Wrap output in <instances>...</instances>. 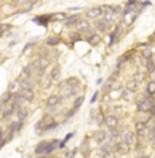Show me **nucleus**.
<instances>
[{"mask_svg": "<svg viewBox=\"0 0 155 158\" xmlns=\"http://www.w3.org/2000/svg\"><path fill=\"white\" fill-rule=\"evenodd\" d=\"M145 72H142L141 69H138V71H137V72L134 73V76H133V81H135V82L137 83H141V82H144L145 81Z\"/></svg>", "mask_w": 155, "mask_h": 158, "instance_id": "obj_17", "label": "nucleus"}, {"mask_svg": "<svg viewBox=\"0 0 155 158\" xmlns=\"http://www.w3.org/2000/svg\"><path fill=\"white\" fill-rule=\"evenodd\" d=\"M13 103H17V105L23 106L24 103H28V102H27L26 98L21 95V92H18V93H16V95H13Z\"/></svg>", "mask_w": 155, "mask_h": 158, "instance_id": "obj_16", "label": "nucleus"}, {"mask_svg": "<svg viewBox=\"0 0 155 158\" xmlns=\"http://www.w3.org/2000/svg\"><path fill=\"white\" fill-rule=\"evenodd\" d=\"M61 102H62V99L58 95H51L50 98L47 99V106H48V107H54V106L61 105Z\"/></svg>", "mask_w": 155, "mask_h": 158, "instance_id": "obj_6", "label": "nucleus"}, {"mask_svg": "<svg viewBox=\"0 0 155 158\" xmlns=\"http://www.w3.org/2000/svg\"><path fill=\"white\" fill-rule=\"evenodd\" d=\"M4 109H6V105H2V103H0V118H3Z\"/></svg>", "mask_w": 155, "mask_h": 158, "instance_id": "obj_40", "label": "nucleus"}, {"mask_svg": "<svg viewBox=\"0 0 155 158\" xmlns=\"http://www.w3.org/2000/svg\"><path fill=\"white\" fill-rule=\"evenodd\" d=\"M4 2H13V0H4Z\"/></svg>", "mask_w": 155, "mask_h": 158, "instance_id": "obj_48", "label": "nucleus"}, {"mask_svg": "<svg viewBox=\"0 0 155 158\" xmlns=\"http://www.w3.org/2000/svg\"><path fill=\"white\" fill-rule=\"evenodd\" d=\"M113 148H116V145H113L112 141H107V143H103V144L100 145V151H102L103 154H106V152H112Z\"/></svg>", "mask_w": 155, "mask_h": 158, "instance_id": "obj_15", "label": "nucleus"}, {"mask_svg": "<svg viewBox=\"0 0 155 158\" xmlns=\"http://www.w3.org/2000/svg\"><path fill=\"white\" fill-rule=\"evenodd\" d=\"M21 95L26 98V100L28 103H31L34 100V93L33 90H28V89H21Z\"/></svg>", "mask_w": 155, "mask_h": 158, "instance_id": "obj_20", "label": "nucleus"}, {"mask_svg": "<svg viewBox=\"0 0 155 158\" xmlns=\"http://www.w3.org/2000/svg\"><path fill=\"white\" fill-rule=\"evenodd\" d=\"M50 76L52 81H58L61 76V68L59 66H55V68L51 69V72H50Z\"/></svg>", "mask_w": 155, "mask_h": 158, "instance_id": "obj_21", "label": "nucleus"}, {"mask_svg": "<svg viewBox=\"0 0 155 158\" xmlns=\"http://www.w3.org/2000/svg\"><path fill=\"white\" fill-rule=\"evenodd\" d=\"M80 150H82V154L85 155V157H88V155L90 154V145H89V141H88V140H85V141L82 143Z\"/></svg>", "mask_w": 155, "mask_h": 158, "instance_id": "obj_24", "label": "nucleus"}, {"mask_svg": "<svg viewBox=\"0 0 155 158\" xmlns=\"http://www.w3.org/2000/svg\"><path fill=\"white\" fill-rule=\"evenodd\" d=\"M72 40L73 41H78V40H80V37H79V34H72Z\"/></svg>", "mask_w": 155, "mask_h": 158, "instance_id": "obj_43", "label": "nucleus"}, {"mask_svg": "<svg viewBox=\"0 0 155 158\" xmlns=\"http://www.w3.org/2000/svg\"><path fill=\"white\" fill-rule=\"evenodd\" d=\"M50 147V141H41L35 147V154H47V150Z\"/></svg>", "mask_w": 155, "mask_h": 158, "instance_id": "obj_9", "label": "nucleus"}, {"mask_svg": "<svg viewBox=\"0 0 155 158\" xmlns=\"http://www.w3.org/2000/svg\"><path fill=\"white\" fill-rule=\"evenodd\" d=\"M14 112H16V110H14V109L11 107V106H9V107H6V109H4L3 118H6V120H9V118H11V116L14 114Z\"/></svg>", "mask_w": 155, "mask_h": 158, "instance_id": "obj_27", "label": "nucleus"}, {"mask_svg": "<svg viewBox=\"0 0 155 158\" xmlns=\"http://www.w3.org/2000/svg\"><path fill=\"white\" fill-rule=\"evenodd\" d=\"M16 2H17V4H18V6H24V4H27L30 0H16Z\"/></svg>", "mask_w": 155, "mask_h": 158, "instance_id": "obj_41", "label": "nucleus"}, {"mask_svg": "<svg viewBox=\"0 0 155 158\" xmlns=\"http://www.w3.org/2000/svg\"><path fill=\"white\" fill-rule=\"evenodd\" d=\"M137 86H138V83L135 82V81H131V82L128 83V89H131V90H134V92H135V89H137Z\"/></svg>", "mask_w": 155, "mask_h": 158, "instance_id": "obj_38", "label": "nucleus"}, {"mask_svg": "<svg viewBox=\"0 0 155 158\" xmlns=\"http://www.w3.org/2000/svg\"><path fill=\"white\" fill-rule=\"evenodd\" d=\"M3 2H4V0H3Z\"/></svg>", "mask_w": 155, "mask_h": 158, "instance_id": "obj_51", "label": "nucleus"}, {"mask_svg": "<svg viewBox=\"0 0 155 158\" xmlns=\"http://www.w3.org/2000/svg\"><path fill=\"white\" fill-rule=\"evenodd\" d=\"M59 44V40L58 38H48L47 40V45H50V47H55Z\"/></svg>", "mask_w": 155, "mask_h": 158, "instance_id": "obj_34", "label": "nucleus"}, {"mask_svg": "<svg viewBox=\"0 0 155 158\" xmlns=\"http://www.w3.org/2000/svg\"><path fill=\"white\" fill-rule=\"evenodd\" d=\"M147 71H148L149 73H154L155 72V61L152 58L147 61Z\"/></svg>", "mask_w": 155, "mask_h": 158, "instance_id": "obj_30", "label": "nucleus"}, {"mask_svg": "<svg viewBox=\"0 0 155 158\" xmlns=\"http://www.w3.org/2000/svg\"><path fill=\"white\" fill-rule=\"evenodd\" d=\"M21 76L23 78H31V65H27L23 68V71H21Z\"/></svg>", "mask_w": 155, "mask_h": 158, "instance_id": "obj_29", "label": "nucleus"}, {"mask_svg": "<svg viewBox=\"0 0 155 158\" xmlns=\"http://www.w3.org/2000/svg\"><path fill=\"white\" fill-rule=\"evenodd\" d=\"M88 43H89L90 45H97V44L100 43V35H97V34H90V35H88Z\"/></svg>", "mask_w": 155, "mask_h": 158, "instance_id": "obj_22", "label": "nucleus"}, {"mask_svg": "<svg viewBox=\"0 0 155 158\" xmlns=\"http://www.w3.org/2000/svg\"><path fill=\"white\" fill-rule=\"evenodd\" d=\"M104 124L107 126V128H116L119 126V118L117 116H113V114H109L104 117Z\"/></svg>", "mask_w": 155, "mask_h": 158, "instance_id": "obj_4", "label": "nucleus"}, {"mask_svg": "<svg viewBox=\"0 0 155 158\" xmlns=\"http://www.w3.org/2000/svg\"><path fill=\"white\" fill-rule=\"evenodd\" d=\"M82 102H83V96H79V98L75 100V103H73V110H76V109H79L80 107V105H82Z\"/></svg>", "mask_w": 155, "mask_h": 158, "instance_id": "obj_35", "label": "nucleus"}, {"mask_svg": "<svg viewBox=\"0 0 155 158\" xmlns=\"http://www.w3.org/2000/svg\"><path fill=\"white\" fill-rule=\"evenodd\" d=\"M76 30H78L79 33L88 34V35H90V34H92V33H90V23L86 19L79 20V21L76 23Z\"/></svg>", "mask_w": 155, "mask_h": 158, "instance_id": "obj_3", "label": "nucleus"}, {"mask_svg": "<svg viewBox=\"0 0 155 158\" xmlns=\"http://www.w3.org/2000/svg\"><path fill=\"white\" fill-rule=\"evenodd\" d=\"M48 20H51V16H41V17H37V19H34V21L38 24H43V26H47V21Z\"/></svg>", "mask_w": 155, "mask_h": 158, "instance_id": "obj_28", "label": "nucleus"}, {"mask_svg": "<svg viewBox=\"0 0 155 158\" xmlns=\"http://www.w3.org/2000/svg\"><path fill=\"white\" fill-rule=\"evenodd\" d=\"M103 158H116V154L114 152H106V154H103Z\"/></svg>", "mask_w": 155, "mask_h": 158, "instance_id": "obj_39", "label": "nucleus"}, {"mask_svg": "<svg viewBox=\"0 0 155 158\" xmlns=\"http://www.w3.org/2000/svg\"><path fill=\"white\" fill-rule=\"evenodd\" d=\"M152 100H155V93H154V95H152Z\"/></svg>", "mask_w": 155, "mask_h": 158, "instance_id": "obj_47", "label": "nucleus"}, {"mask_svg": "<svg viewBox=\"0 0 155 158\" xmlns=\"http://www.w3.org/2000/svg\"><path fill=\"white\" fill-rule=\"evenodd\" d=\"M141 158H147V157H141Z\"/></svg>", "mask_w": 155, "mask_h": 158, "instance_id": "obj_50", "label": "nucleus"}, {"mask_svg": "<svg viewBox=\"0 0 155 158\" xmlns=\"http://www.w3.org/2000/svg\"><path fill=\"white\" fill-rule=\"evenodd\" d=\"M147 93L151 96L155 93V81H149L148 82V85H147Z\"/></svg>", "mask_w": 155, "mask_h": 158, "instance_id": "obj_31", "label": "nucleus"}, {"mask_svg": "<svg viewBox=\"0 0 155 158\" xmlns=\"http://www.w3.org/2000/svg\"><path fill=\"white\" fill-rule=\"evenodd\" d=\"M110 27V23L109 21H106V20H97L95 23V28L99 31V33H106Z\"/></svg>", "mask_w": 155, "mask_h": 158, "instance_id": "obj_5", "label": "nucleus"}, {"mask_svg": "<svg viewBox=\"0 0 155 158\" xmlns=\"http://www.w3.org/2000/svg\"><path fill=\"white\" fill-rule=\"evenodd\" d=\"M152 148H154V150H155V138H154V140H152Z\"/></svg>", "mask_w": 155, "mask_h": 158, "instance_id": "obj_46", "label": "nucleus"}, {"mask_svg": "<svg viewBox=\"0 0 155 158\" xmlns=\"http://www.w3.org/2000/svg\"><path fill=\"white\" fill-rule=\"evenodd\" d=\"M65 17H66L65 13H56V14H54V16H51V19L52 20H63Z\"/></svg>", "mask_w": 155, "mask_h": 158, "instance_id": "obj_37", "label": "nucleus"}, {"mask_svg": "<svg viewBox=\"0 0 155 158\" xmlns=\"http://www.w3.org/2000/svg\"><path fill=\"white\" fill-rule=\"evenodd\" d=\"M18 86H20V82H16V81H13V82L9 83V89H7V90L13 93V92H16V90H17V88H18Z\"/></svg>", "mask_w": 155, "mask_h": 158, "instance_id": "obj_33", "label": "nucleus"}, {"mask_svg": "<svg viewBox=\"0 0 155 158\" xmlns=\"http://www.w3.org/2000/svg\"><path fill=\"white\" fill-rule=\"evenodd\" d=\"M10 100H13V93L9 92V90L4 92L3 95H2V98H0V103H2V105H6V103H9Z\"/></svg>", "mask_w": 155, "mask_h": 158, "instance_id": "obj_19", "label": "nucleus"}, {"mask_svg": "<svg viewBox=\"0 0 155 158\" xmlns=\"http://www.w3.org/2000/svg\"><path fill=\"white\" fill-rule=\"evenodd\" d=\"M154 100L152 99H148V98H145L142 99V100H140L138 105H137V107H138L140 112L142 113H147V112H151V109L154 107Z\"/></svg>", "mask_w": 155, "mask_h": 158, "instance_id": "obj_2", "label": "nucleus"}, {"mask_svg": "<svg viewBox=\"0 0 155 158\" xmlns=\"http://www.w3.org/2000/svg\"><path fill=\"white\" fill-rule=\"evenodd\" d=\"M2 35H3V34H2V33H0V37H2Z\"/></svg>", "mask_w": 155, "mask_h": 158, "instance_id": "obj_49", "label": "nucleus"}, {"mask_svg": "<svg viewBox=\"0 0 155 158\" xmlns=\"http://www.w3.org/2000/svg\"><path fill=\"white\" fill-rule=\"evenodd\" d=\"M96 99H97V92L95 93V95H93V98H92V100H90V103H95V100Z\"/></svg>", "mask_w": 155, "mask_h": 158, "instance_id": "obj_44", "label": "nucleus"}, {"mask_svg": "<svg viewBox=\"0 0 155 158\" xmlns=\"http://www.w3.org/2000/svg\"><path fill=\"white\" fill-rule=\"evenodd\" d=\"M134 95H135V92H134V90H131V89H128V88L124 89V90H123V93H121L123 99H124V100H127V102H130V100L134 98Z\"/></svg>", "mask_w": 155, "mask_h": 158, "instance_id": "obj_18", "label": "nucleus"}, {"mask_svg": "<svg viewBox=\"0 0 155 158\" xmlns=\"http://www.w3.org/2000/svg\"><path fill=\"white\" fill-rule=\"evenodd\" d=\"M16 116H17V118H18V122H23V120H26V118L28 117V110H27V107H24V106L18 107L16 110Z\"/></svg>", "mask_w": 155, "mask_h": 158, "instance_id": "obj_8", "label": "nucleus"}, {"mask_svg": "<svg viewBox=\"0 0 155 158\" xmlns=\"http://www.w3.org/2000/svg\"><path fill=\"white\" fill-rule=\"evenodd\" d=\"M11 28V24H0V33L4 34L6 31H9V30Z\"/></svg>", "mask_w": 155, "mask_h": 158, "instance_id": "obj_36", "label": "nucleus"}, {"mask_svg": "<svg viewBox=\"0 0 155 158\" xmlns=\"http://www.w3.org/2000/svg\"><path fill=\"white\" fill-rule=\"evenodd\" d=\"M37 59H38V64H40V66H41L43 69H45L47 66L50 65V62H51L50 58H47V56H38Z\"/></svg>", "mask_w": 155, "mask_h": 158, "instance_id": "obj_25", "label": "nucleus"}, {"mask_svg": "<svg viewBox=\"0 0 155 158\" xmlns=\"http://www.w3.org/2000/svg\"><path fill=\"white\" fill-rule=\"evenodd\" d=\"M145 130H147V126H145L144 122L135 123V131H137V135H138V137H144Z\"/></svg>", "mask_w": 155, "mask_h": 158, "instance_id": "obj_12", "label": "nucleus"}, {"mask_svg": "<svg viewBox=\"0 0 155 158\" xmlns=\"http://www.w3.org/2000/svg\"><path fill=\"white\" fill-rule=\"evenodd\" d=\"M2 143L6 144V140H3V128L0 127V144H2Z\"/></svg>", "mask_w": 155, "mask_h": 158, "instance_id": "obj_42", "label": "nucleus"}, {"mask_svg": "<svg viewBox=\"0 0 155 158\" xmlns=\"http://www.w3.org/2000/svg\"><path fill=\"white\" fill-rule=\"evenodd\" d=\"M20 86H21V89H28V90H33L35 85H34V82L31 81V79L24 78V79H21V81H20Z\"/></svg>", "mask_w": 155, "mask_h": 158, "instance_id": "obj_14", "label": "nucleus"}, {"mask_svg": "<svg viewBox=\"0 0 155 158\" xmlns=\"http://www.w3.org/2000/svg\"><path fill=\"white\" fill-rule=\"evenodd\" d=\"M119 137H120V131L117 130V127L116 128H109V131H107V138H109V141L114 143Z\"/></svg>", "mask_w": 155, "mask_h": 158, "instance_id": "obj_13", "label": "nucleus"}, {"mask_svg": "<svg viewBox=\"0 0 155 158\" xmlns=\"http://www.w3.org/2000/svg\"><path fill=\"white\" fill-rule=\"evenodd\" d=\"M37 2H38V0H30V2H28V3H30V6H33V4H35Z\"/></svg>", "mask_w": 155, "mask_h": 158, "instance_id": "obj_45", "label": "nucleus"}, {"mask_svg": "<svg viewBox=\"0 0 155 158\" xmlns=\"http://www.w3.org/2000/svg\"><path fill=\"white\" fill-rule=\"evenodd\" d=\"M123 141L127 143L130 147H133V145H134V143H135L134 134H133L131 131H124V133H123Z\"/></svg>", "mask_w": 155, "mask_h": 158, "instance_id": "obj_11", "label": "nucleus"}, {"mask_svg": "<svg viewBox=\"0 0 155 158\" xmlns=\"http://www.w3.org/2000/svg\"><path fill=\"white\" fill-rule=\"evenodd\" d=\"M51 76L48 75V76H43V78H40V85L43 86L44 89H47V88H50V85H51Z\"/></svg>", "mask_w": 155, "mask_h": 158, "instance_id": "obj_23", "label": "nucleus"}, {"mask_svg": "<svg viewBox=\"0 0 155 158\" xmlns=\"http://www.w3.org/2000/svg\"><path fill=\"white\" fill-rule=\"evenodd\" d=\"M95 141L97 143V144H103V143L106 141V138H107V133L104 131V130H99V131L95 133Z\"/></svg>", "mask_w": 155, "mask_h": 158, "instance_id": "obj_10", "label": "nucleus"}, {"mask_svg": "<svg viewBox=\"0 0 155 158\" xmlns=\"http://www.w3.org/2000/svg\"><path fill=\"white\" fill-rule=\"evenodd\" d=\"M130 148H131V147H130L127 143L123 141V140L116 144V150H117V152H120V154H127V152L130 151Z\"/></svg>", "mask_w": 155, "mask_h": 158, "instance_id": "obj_7", "label": "nucleus"}, {"mask_svg": "<svg viewBox=\"0 0 155 158\" xmlns=\"http://www.w3.org/2000/svg\"><path fill=\"white\" fill-rule=\"evenodd\" d=\"M79 21V16L78 14H73V16L68 17V19L65 20V26H72V24H76Z\"/></svg>", "mask_w": 155, "mask_h": 158, "instance_id": "obj_26", "label": "nucleus"}, {"mask_svg": "<svg viewBox=\"0 0 155 158\" xmlns=\"http://www.w3.org/2000/svg\"><path fill=\"white\" fill-rule=\"evenodd\" d=\"M141 55H142V58H145L147 61H148V59H151L152 58L151 48H144V49H142V52H141Z\"/></svg>", "mask_w": 155, "mask_h": 158, "instance_id": "obj_32", "label": "nucleus"}, {"mask_svg": "<svg viewBox=\"0 0 155 158\" xmlns=\"http://www.w3.org/2000/svg\"><path fill=\"white\" fill-rule=\"evenodd\" d=\"M106 13V6H99V7H92L86 11V17L88 19H99V17L104 16Z\"/></svg>", "mask_w": 155, "mask_h": 158, "instance_id": "obj_1", "label": "nucleus"}]
</instances>
